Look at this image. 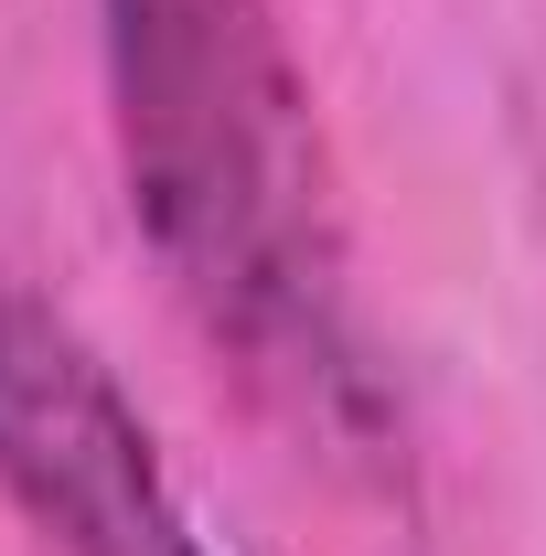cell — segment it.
Returning <instances> with one entry per match:
<instances>
[{
	"instance_id": "6da1fadb",
	"label": "cell",
	"mask_w": 546,
	"mask_h": 556,
	"mask_svg": "<svg viewBox=\"0 0 546 556\" xmlns=\"http://www.w3.org/2000/svg\"><path fill=\"white\" fill-rule=\"evenodd\" d=\"M119 182L204 343L333 460L397 450L353 214L278 0H97Z\"/></svg>"
},
{
	"instance_id": "7a4b0ae2",
	"label": "cell",
	"mask_w": 546,
	"mask_h": 556,
	"mask_svg": "<svg viewBox=\"0 0 546 556\" xmlns=\"http://www.w3.org/2000/svg\"><path fill=\"white\" fill-rule=\"evenodd\" d=\"M0 492L54 556H214L119 364L33 289H0Z\"/></svg>"
}]
</instances>
